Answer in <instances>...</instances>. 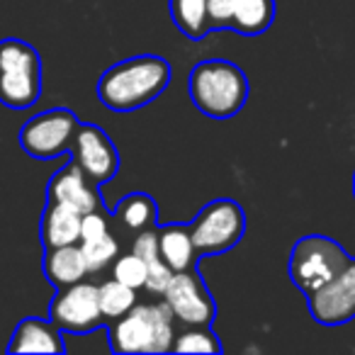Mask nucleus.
Returning <instances> with one entry per match:
<instances>
[{"label":"nucleus","instance_id":"1","mask_svg":"<svg viewBox=\"0 0 355 355\" xmlns=\"http://www.w3.org/2000/svg\"><path fill=\"white\" fill-rule=\"evenodd\" d=\"M171 83V64L163 56L141 54L110 66L98 80V98L112 112H134L151 105Z\"/></svg>","mask_w":355,"mask_h":355},{"label":"nucleus","instance_id":"2","mask_svg":"<svg viewBox=\"0 0 355 355\" xmlns=\"http://www.w3.org/2000/svg\"><path fill=\"white\" fill-rule=\"evenodd\" d=\"M190 100L212 119H229L248 100V78L236 64L227 59L200 61L188 80Z\"/></svg>","mask_w":355,"mask_h":355},{"label":"nucleus","instance_id":"3","mask_svg":"<svg viewBox=\"0 0 355 355\" xmlns=\"http://www.w3.org/2000/svg\"><path fill=\"white\" fill-rule=\"evenodd\" d=\"M112 353H168L173 350V314L166 302L134 304L127 314L110 321L107 329Z\"/></svg>","mask_w":355,"mask_h":355},{"label":"nucleus","instance_id":"4","mask_svg":"<svg viewBox=\"0 0 355 355\" xmlns=\"http://www.w3.org/2000/svg\"><path fill=\"white\" fill-rule=\"evenodd\" d=\"M42 95V59L22 40L0 42V103L10 110H27Z\"/></svg>","mask_w":355,"mask_h":355},{"label":"nucleus","instance_id":"5","mask_svg":"<svg viewBox=\"0 0 355 355\" xmlns=\"http://www.w3.org/2000/svg\"><path fill=\"white\" fill-rule=\"evenodd\" d=\"M350 256L338 241L321 234H311L304 236L292 246L290 253V277L304 295L319 290L321 285L338 275L345 266H348Z\"/></svg>","mask_w":355,"mask_h":355},{"label":"nucleus","instance_id":"6","mask_svg":"<svg viewBox=\"0 0 355 355\" xmlns=\"http://www.w3.org/2000/svg\"><path fill=\"white\" fill-rule=\"evenodd\" d=\"M198 256H217L232 251L246 234V212L236 200L219 198L205 205L188 224Z\"/></svg>","mask_w":355,"mask_h":355},{"label":"nucleus","instance_id":"7","mask_svg":"<svg viewBox=\"0 0 355 355\" xmlns=\"http://www.w3.org/2000/svg\"><path fill=\"white\" fill-rule=\"evenodd\" d=\"M78 124L80 119L66 107L46 110V112L35 114L20 129L22 151L32 158H40V161L61 156V153L71 151Z\"/></svg>","mask_w":355,"mask_h":355},{"label":"nucleus","instance_id":"8","mask_svg":"<svg viewBox=\"0 0 355 355\" xmlns=\"http://www.w3.org/2000/svg\"><path fill=\"white\" fill-rule=\"evenodd\" d=\"M49 321L69 334H90L100 329L105 324V316L100 311L98 285L80 280L59 287L49 306Z\"/></svg>","mask_w":355,"mask_h":355},{"label":"nucleus","instance_id":"9","mask_svg":"<svg viewBox=\"0 0 355 355\" xmlns=\"http://www.w3.org/2000/svg\"><path fill=\"white\" fill-rule=\"evenodd\" d=\"M163 302L171 309L173 319H178L183 326H209L217 316V304L195 268L173 272L163 292Z\"/></svg>","mask_w":355,"mask_h":355},{"label":"nucleus","instance_id":"10","mask_svg":"<svg viewBox=\"0 0 355 355\" xmlns=\"http://www.w3.org/2000/svg\"><path fill=\"white\" fill-rule=\"evenodd\" d=\"M306 306L316 324L343 326L355 319V258L326 285L306 295Z\"/></svg>","mask_w":355,"mask_h":355},{"label":"nucleus","instance_id":"11","mask_svg":"<svg viewBox=\"0 0 355 355\" xmlns=\"http://www.w3.org/2000/svg\"><path fill=\"white\" fill-rule=\"evenodd\" d=\"M73 161L95 185L110 183L119 171V153L112 139L95 124H78V132L71 144Z\"/></svg>","mask_w":355,"mask_h":355},{"label":"nucleus","instance_id":"12","mask_svg":"<svg viewBox=\"0 0 355 355\" xmlns=\"http://www.w3.org/2000/svg\"><path fill=\"white\" fill-rule=\"evenodd\" d=\"M46 202L64 205L78 214H88L103 207L98 185L80 171L76 161H71L69 166H64L51 175L49 185H46Z\"/></svg>","mask_w":355,"mask_h":355},{"label":"nucleus","instance_id":"13","mask_svg":"<svg viewBox=\"0 0 355 355\" xmlns=\"http://www.w3.org/2000/svg\"><path fill=\"white\" fill-rule=\"evenodd\" d=\"M8 350L10 353H66V343L59 326L30 316L17 324Z\"/></svg>","mask_w":355,"mask_h":355},{"label":"nucleus","instance_id":"14","mask_svg":"<svg viewBox=\"0 0 355 355\" xmlns=\"http://www.w3.org/2000/svg\"><path fill=\"white\" fill-rule=\"evenodd\" d=\"M158 251L161 258L173 272H183L195 268L198 263V251H195L190 227L185 224H163L158 227Z\"/></svg>","mask_w":355,"mask_h":355},{"label":"nucleus","instance_id":"15","mask_svg":"<svg viewBox=\"0 0 355 355\" xmlns=\"http://www.w3.org/2000/svg\"><path fill=\"white\" fill-rule=\"evenodd\" d=\"M80 217L83 214L73 212V209L64 207V205H51L46 202V209L42 214V246L46 248H59L71 246V243L80 241Z\"/></svg>","mask_w":355,"mask_h":355},{"label":"nucleus","instance_id":"16","mask_svg":"<svg viewBox=\"0 0 355 355\" xmlns=\"http://www.w3.org/2000/svg\"><path fill=\"white\" fill-rule=\"evenodd\" d=\"M42 266H44L46 280H49L56 290L85 280V275H88V266H85L83 251H80L78 243L59 246V248H46L44 263H42Z\"/></svg>","mask_w":355,"mask_h":355},{"label":"nucleus","instance_id":"17","mask_svg":"<svg viewBox=\"0 0 355 355\" xmlns=\"http://www.w3.org/2000/svg\"><path fill=\"white\" fill-rule=\"evenodd\" d=\"M275 20V0H236L232 30L246 37H258L270 30Z\"/></svg>","mask_w":355,"mask_h":355},{"label":"nucleus","instance_id":"18","mask_svg":"<svg viewBox=\"0 0 355 355\" xmlns=\"http://www.w3.org/2000/svg\"><path fill=\"white\" fill-rule=\"evenodd\" d=\"M112 217L117 219L122 227L132 229V232H141V229L156 227L158 224V207L151 195L132 193L114 207Z\"/></svg>","mask_w":355,"mask_h":355},{"label":"nucleus","instance_id":"19","mask_svg":"<svg viewBox=\"0 0 355 355\" xmlns=\"http://www.w3.org/2000/svg\"><path fill=\"white\" fill-rule=\"evenodd\" d=\"M171 17L173 25L193 42L205 40L212 32L207 22V0H171Z\"/></svg>","mask_w":355,"mask_h":355},{"label":"nucleus","instance_id":"20","mask_svg":"<svg viewBox=\"0 0 355 355\" xmlns=\"http://www.w3.org/2000/svg\"><path fill=\"white\" fill-rule=\"evenodd\" d=\"M98 302L105 321H114L137 304V290L112 277V280L98 285Z\"/></svg>","mask_w":355,"mask_h":355},{"label":"nucleus","instance_id":"21","mask_svg":"<svg viewBox=\"0 0 355 355\" xmlns=\"http://www.w3.org/2000/svg\"><path fill=\"white\" fill-rule=\"evenodd\" d=\"M175 353H222V340L214 336L209 326H188L183 334L173 338Z\"/></svg>","mask_w":355,"mask_h":355},{"label":"nucleus","instance_id":"22","mask_svg":"<svg viewBox=\"0 0 355 355\" xmlns=\"http://www.w3.org/2000/svg\"><path fill=\"white\" fill-rule=\"evenodd\" d=\"M80 251H83L85 266H88V272H98L103 268H107L110 263L117 258V241L110 232L100 234L95 239H85V241H78Z\"/></svg>","mask_w":355,"mask_h":355},{"label":"nucleus","instance_id":"23","mask_svg":"<svg viewBox=\"0 0 355 355\" xmlns=\"http://www.w3.org/2000/svg\"><path fill=\"white\" fill-rule=\"evenodd\" d=\"M114 280L124 282L132 290H139V287L146 285V263L137 256V253H129V256H122L114 261V270H112Z\"/></svg>","mask_w":355,"mask_h":355},{"label":"nucleus","instance_id":"24","mask_svg":"<svg viewBox=\"0 0 355 355\" xmlns=\"http://www.w3.org/2000/svg\"><path fill=\"white\" fill-rule=\"evenodd\" d=\"M236 0H207L209 30H232V17Z\"/></svg>","mask_w":355,"mask_h":355},{"label":"nucleus","instance_id":"25","mask_svg":"<svg viewBox=\"0 0 355 355\" xmlns=\"http://www.w3.org/2000/svg\"><path fill=\"white\" fill-rule=\"evenodd\" d=\"M353 198H355V173H353Z\"/></svg>","mask_w":355,"mask_h":355}]
</instances>
